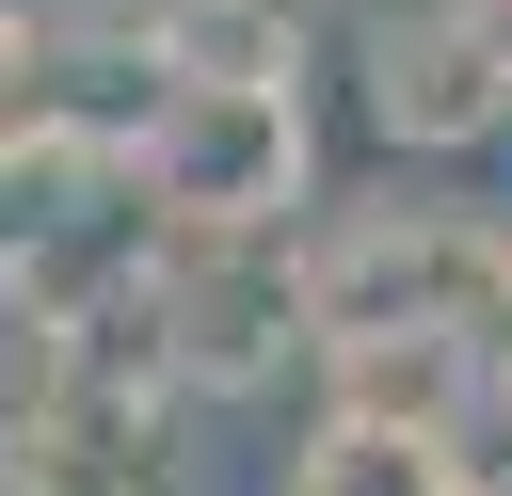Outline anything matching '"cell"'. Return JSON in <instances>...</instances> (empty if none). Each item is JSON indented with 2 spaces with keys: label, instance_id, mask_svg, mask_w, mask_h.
I'll return each mask as SVG.
<instances>
[{
  "label": "cell",
  "instance_id": "7",
  "mask_svg": "<svg viewBox=\"0 0 512 496\" xmlns=\"http://www.w3.org/2000/svg\"><path fill=\"white\" fill-rule=\"evenodd\" d=\"M256 16H304V0H256Z\"/></svg>",
  "mask_w": 512,
  "mask_h": 496
},
{
  "label": "cell",
  "instance_id": "6",
  "mask_svg": "<svg viewBox=\"0 0 512 496\" xmlns=\"http://www.w3.org/2000/svg\"><path fill=\"white\" fill-rule=\"evenodd\" d=\"M464 32H480V48H496V64H512V0H464Z\"/></svg>",
  "mask_w": 512,
  "mask_h": 496
},
{
  "label": "cell",
  "instance_id": "2",
  "mask_svg": "<svg viewBox=\"0 0 512 496\" xmlns=\"http://www.w3.org/2000/svg\"><path fill=\"white\" fill-rule=\"evenodd\" d=\"M304 256V336L320 352H384V336H480V288H496V224L464 208H352Z\"/></svg>",
  "mask_w": 512,
  "mask_h": 496
},
{
  "label": "cell",
  "instance_id": "1",
  "mask_svg": "<svg viewBox=\"0 0 512 496\" xmlns=\"http://www.w3.org/2000/svg\"><path fill=\"white\" fill-rule=\"evenodd\" d=\"M128 176H144V208L176 240H272L304 208V80L288 64L272 80H160Z\"/></svg>",
  "mask_w": 512,
  "mask_h": 496
},
{
  "label": "cell",
  "instance_id": "5",
  "mask_svg": "<svg viewBox=\"0 0 512 496\" xmlns=\"http://www.w3.org/2000/svg\"><path fill=\"white\" fill-rule=\"evenodd\" d=\"M480 368H512V224H496V288H480Z\"/></svg>",
  "mask_w": 512,
  "mask_h": 496
},
{
  "label": "cell",
  "instance_id": "3",
  "mask_svg": "<svg viewBox=\"0 0 512 496\" xmlns=\"http://www.w3.org/2000/svg\"><path fill=\"white\" fill-rule=\"evenodd\" d=\"M144 288H160L176 384H272L288 352H320V336H304V256H288V240H176V272H144Z\"/></svg>",
  "mask_w": 512,
  "mask_h": 496
},
{
  "label": "cell",
  "instance_id": "4",
  "mask_svg": "<svg viewBox=\"0 0 512 496\" xmlns=\"http://www.w3.org/2000/svg\"><path fill=\"white\" fill-rule=\"evenodd\" d=\"M368 128H384V144H416V160H448V144H496V128H512V64L464 32V0H416V16H384V32H368Z\"/></svg>",
  "mask_w": 512,
  "mask_h": 496
}]
</instances>
